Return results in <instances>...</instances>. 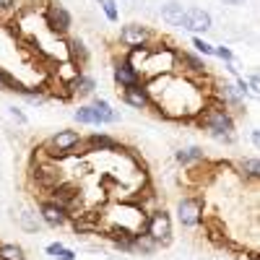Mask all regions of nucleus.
<instances>
[{
	"label": "nucleus",
	"mask_w": 260,
	"mask_h": 260,
	"mask_svg": "<svg viewBox=\"0 0 260 260\" xmlns=\"http://www.w3.org/2000/svg\"><path fill=\"white\" fill-rule=\"evenodd\" d=\"M250 138H252V143H255V146L260 143V133H257V130H252V136H250Z\"/></svg>",
	"instance_id": "32"
},
{
	"label": "nucleus",
	"mask_w": 260,
	"mask_h": 260,
	"mask_svg": "<svg viewBox=\"0 0 260 260\" xmlns=\"http://www.w3.org/2000/svg\"><path fill=\"white\" fill-rule=\"evenodd\" d=\"M224 3H226V6H242L245 0H224Z\"/></svg>",
	"instance_id": "33"
},
{
	"label": "nucleus",
	"mask_w": 260,
	"mask_h": 260,
	"mask_svg": "<svg viewBox=\"0 0 260 260\" xmlns=\"http://www.w3.org/2000/svg\"><path fill=\"white\" fill-rule=\"evenodd\" d=\"M146 234L154 240L156 245H169L172 240V221L167 211H154L146 221Z\"/></svg>",
	"instance_id": "2"
},
{
	"label": "nucleus",
	"mask_w": 260,
	"mask_h": 260,
	"mask_svg": "<svg viewBox=\"0 0 260 260\" xmlns=\"http://www.w3.org/2000/svg\"><path fill=\"white\" fill-rule=\"evenodd\" d=\"M42 221L47 226H62L68 221V211L57 203H52V201H47V203H42Z\"/></svg>",
	"instance_id": "11"
},
{
	"label": "nucleus",
	"mask_w": 260,
	"mask_h": 260,
	"mask_svg": "<svg viewBox=\"0 0 260 260\" xmlns=\"http://www.w3.org/2000/svg\"><path fill=\"white\" fill-rule=\"evenodd\" d=\"M115 81L122 86V89H130V86H141L143 76H141L127 60H122V62L115 65Z\"/></svg>",
	"instance_id": "7"
},
{
	"label": "nucleus",
	"mask_w": 260,
	"mask_h": 260,
	"mask_svg": "<svg viewBox=\"0 0 260 260\" xmlns=\"http://www.w3.org/2000/svg\"><path fill=\"white\" fill-rule=\"evenodd\" d=\"M21 224H24V229H29V232H37V229H39V221L31 219V213H29V211L21 216Z\"/></svg>",
	"instance_id": "29"
},
{
	"label": "nucleus",
	"mask_w": 260,
	"mask_h": 260,
	"mask_svg": "<svg viewBox=\"0 0 260 260\" xmlns=\"http://www.w3.org/2000/svg\"><path fill=\"white\" fill-rule=\"evenodd\" d=\"M122 99L130 107H136V110H146V107L151 104V94H148V89H143V86H130V89H125Z\"/></svg>",
	"instance_id": "12"
},
{
	"label": "nucleus",
	"mask_w": 260,
	"mask_h": 260,
	"mask_svg": "<svg viewBox=\"0 0 260 260\" xmlns=\"http://www.w3.org/2000/svg\"><path fill=\"white\" fill-rule=\"evenodd\" d=\"M68 50H71V60L78 65V68H81V65H86V62H89V52H86V45H83L81 39H71Z\"/></svg>",
	"instance_id": "18"
},
{
	"label": "nucleus",
	"mask_w": 260,
	"mask_h": 260,
	"mask_svg": "<svg viewBox=\"0 0 260 260\" xmlns=\"http://www.w3.org/2000/svg\"><path fill=\"white\" fill-rule=\"evenodd\" d=\"M175 159L180 164H192V161H206V154H203V148L190 146V148H180L177 154H175Z\"/></svg>",
	"instance_id": "15"
},
{
	"label": "nucleus",
	"mask_w": 260,
	"mask_h": 260,
	"mask_svg": "<svg viewBox=\"0 0 260 260\" xmlns=\"http://www.w3.org/2000/svg\"><path fill=\"white\" fill-rule=\"evenodd\" d=\"M34 175H37V185L45 187V190H52V187H57V185L62 182V172H60L57 167H52V164L37 167Z\"/></svg>",
	"instance_id": "10"
},
{
	"label": "nucleus",
	"mask_w": 260,
	"mask_h": 260,
	"mask_svg": "<svg viewBox=\"0 0 260 260\" xmlns=\"http://www.w3.org/2000/svg\"><path fill=\"white\" fill-rule=\"evenodd\" d=\"M86 146H89V151H115L117 141L110 138V136H91L89 141H86Z\"/></svg>",
	"instance_id": "17"
},
{
	"label": "nucleus",
	"mask_w": 260,
	"mask_h": 260,
	"mask_svg": "<svg viewBox=\"0 0 260 260\" xmlns=\"http://www.w3.org/2000/svg\"><path fill=\"white\" fill-rule=\"evenodd\" d=\"M52 203L62 206L65 211H73V206L78 203V190H76L73 185L60 182L57 187H52Z\"/></svg>",
	"instance_id": "9"
},
{
	"label": "nucleus",
	"mask_w": 260,
	"mask_h": 260,
	"mask_svg": "<svg viewBox=\"0 0 260 260\" xmlns=\"http://www.w3.org/2000/svg\"><path fill=\"white\" fill-rule=\"evenodd\" d=\"M146 39H148V29L141 26V24H127L120 31V42H122V45H127V47H133V50L143 47Z\"/></svg>",
	"instance_id": "6"
},
{
	"label": "nucleus",
	"mask_w": 260,
	"mask_h": 260,
	"mask_svg": "<svg viewBox=\"0 0 260 260\" xmlns=\"http://www.w3.org/2000/svg\"><path fill=\"white\" fill-rule=\"evenodd\" d=\"M94 86H96V83H94V78H89V76H81V73H78V76L73 78V91H78V94H91Z\"/></svg>",
	"instance_id": "22"
},
{
	"label": "nucleus",
	"mask_w": 260,
	"mask_h": 260,
	"mask_svg": "<svg viewBox=\"0 0 260 260\" xmlns=\"http://www.w3.org/2000/svg\"><path fill=\"white\" fill-rule=\"evenodd\" d=\"M91 107L96 110V115H99V120H102V122H117V120H120V112H115L112 107L104 102V99H94V104H91Z\"/></svg>",
	"instance_id": "16"
},
{
	"label": "nucleus",
	"mask_w": 260,
	"mask_h": 260,
	"mask_svg": "<svg viewBox=\"0 0 260 260\" xmlns=\"http://www.w3.org/2000/svg\"><path fill=\"white\" fill-rule=\"evenodd\" d=\"M78 143H81V136L76 133V130H60V133L47 143V148H50V154L62 156V154H71Z\"/></svg>",
	"instance_id": "5"
},
{
	"label": "nucleus",
	"mask_w": 260,
	"mask_h": 260,
	"mask_svg": "<svg viewBox=\"0 0 260 260\" xmlns=\"http://www.w3.org/2000/svg\"><path fill=\"white\" fill-rule=\"evenodd\" d=\"M47 255H52L55 260H76V252L68 250L65 245H60V242H52V245L47 247Z\"/></svg>",
	"instance_id": "21"
},
{
	"label": "nucleus",
	"mask_w": 260,
	"mask_h": 260,
	"mask_svg": "<svg viewBox=\"0 0 260 260\" xmlns=\"http://www.w3.org/2000/svg\"><path fill=\"white\" fill-rule=\"evenodd\" d=\"M192 47L198 50V52H203V55H213V45H208V42H203L201 37H195V39H192Z\"/></svg>",
	"instance_id": "28"
},
{
	"label": "nucleus",
	"mask_w": 260,
	"mask_h": 260,
	"mask_svg": "<svg viewBox=\"0 0 260 260\" xmlns=\"http://www.w3.org/2000/svg\"><path fill=\"white\" fill-rule=\"evenodd\" d=\"M213 55H219L224 62H232V60H234V55H232L229 47H213Z\"/></svg>",
	"instance_id": "30"
},
{
	"label": "nucleus",
	"mask_w": 260,
	"mask_h": 260,
	"mask_svg": "<svg viewBox=\"0 0 260 260\" xmlns=\"http://www.w3.org/2000/svg\"><path fill=\"white\" fill-rule=\"evenodd\" d=\"M99 6H102V11H104V16H107V21H115L120 18V13H117V6H115V0H99Z\"/></svg>",
	"instance_id": "26"
},
{
	"label": "nucleus",
	"mask_w": 260,
	"mask_h": 260,
	"mask_svg": "<svg viewBox=\"0 0 260 260\" xmlns=\"http://www.w3.org/2000/svg\"><path fill=\"white\" fill-rule=\"evenodd\" d=\"M219 89H221V96H224L229 104H234V107H242V94L237 91V86L224 83V86H219Z\"/></svg>",
	"instance_id": "23"
},
{
	"label": "nucleus",
	"mask_w": 260,
	"mask_h": 260,
	"mask_svg": "<svg viewBox=\"0 0 260 260\" xmlns=\"http://www.w3.org/2000/svg\"><path fill=\"white\" fill-rule=\"evenodd\" d=\"M11 115H13V117H16L18 122H26V117H24V112H18V110H16V107H11Z\"/></svg>",
	"instance_id": "31"
},
{
	"label": "nucleus",
	"mask_w": 260,
	"mask_h": 260,
	"mask_svg": "<svg viewBox=\"0 0 260 260\" xmlns=\"http://www.w3.org/2000/svg\"><path fill=\"white\" fill-rule=\"evenodd\" d=\"M0 260H24V250L18 245H0Z\"/></svg>",
	"instance_id": "24"
},
{
	"label": "nucleus",
	"mask_w": 260,
	"mask_h": 260,
	"mask_svg": "<svg viewBox=\"0 0 260 260\" xmlns=\"http://www.w3.org/2000/svg\"><path fill=\"white\" fill-rule=\"evenodd\" d=\"M76 120L83 122V125H99L102 122L94 107H78V110H76Z\"/></svg>",
	"instance_id": "20"
},
{
	"label": "nucleus",
	"mask_w": 260,
	"mask_h": 260,
	"mask_svg": "<svg viewBox=\"0 0 260 260\" xmlns=\"http://www.w3.org/2000/svg\"><path fill=\"white\" fill-rule=\"evenodd\" d=\"M175 60L182 65V68H185L187 73L206 76V65H203V60H198L195 55H190V52H175Z\"/></svg>",
	"instance_id": "13"
},
{
	"label": "nucleus",
	"mask_w": 260,
	"mask_h": 260,
	"mask_svg": "<svg viewBox=\"0 0 260 260\" xmlns=\"http://www.w3.org/2000/svg\"><path fill=\"white\" fill-rule=\"evenodd\" d=\"M180 26L187 29V31H192V34L208 31V29H211V16H208V11H203V8H190V11H185Z\"/></svg>",
	"instance_id": "4"
},
{
	"label": "nucleus",
	"mask_w": 260,
	"mask_h": 260,
	"mask_svg": "<svg viewBox=\"0 0 260 260\" xmlns=\"http://www.w3.org/2000/svg\"><path fill=\"white\" fill-rule=\"evenodd\" d=\"M0 83H3V86H8L11 91H21V89H24V86H21V83H18V81H16L11 73H6L3 68H0Z\"/></svg>",
	"instance_id": "27"
},
{
	"label": "nucleus",
	"mask_w": 260,
	"mask_h": 260,
	"mask_svg": "<svg viewBox=\"0 0 260 260\" xmlns=\"http://www.w3.org/2000/svg\"><path fill=\"white\" fill-rule=\"evenodd\" d=\"M182 16H185V8L180 3H167L161 8V21L169 26H180L182 24Z\"/></svg>",
	"instance_id": "14"
},
{
	"label": "nucleus",
	"mask_w": 260,
	"mask_h": 260,
	"mask_svg": "<svg viewBox=\"0 0 260 260\" xmlns=\"http://www.w3.org/2000/svg\"><path fill=\"white\" fill-rule=\"evenodd\" d=\"M201 125L208 130V133L216 138V141H224V143H232L234 136V120L229 117V112L219 104H211V107H203L201 110Z\"/></svg>",
	"instance_id": "1"
},
{
	"label": "nucleus",
	"mask_w": 260,
	"mask_h": 260,
	"mask_svg": "<svg viewBox=\"0 0 260 260\" xmlns=\"http://www.w3.org/2000/svg\"><path fill=\"white\" fill-rule=\"evenodd\" d=\"M156 247H159V245L151 240L148 234H136V237H133V250H141L143 255H151Z\"/></svg>",
	"instance_id": "19"
},
{
	"label": "nucleus",
	"mask_w": 260,
	"mask_h": 260,
	"mask_svg": "<svg viewBox=\"0 0 260 260\" xmlns=\"http://www.w3.org/2000/svg\"><path fill=\"white\" fill-rule=\"evenodd\" d=\"M47 26L52 31H57V34H65L71 29V13L62 6H50L47 8Z\"/></svg>",
	"instance_id": "8"
},
{
	"label": "nucleus",
	"mask_w": 260,
	"mask_h": 260,
	"mask_svg": "<svg viewBox=\"0 0 260 260\" xmlns=\"http://www.w3.org/2000/svg\"><path fill=\"white\" fill-rule=\"evenodd\" d=\"M177 219L182 226L195 229L203 221V201L201 198H182L177 203Z\"/></svg>",
	"instance_id": "3"
},
{
	"label": "nucleus",
	"mask_w": 260,
	"mask_h": 260,
	"mask_svg": "<svg viewBox=\"0 0 260 260\" xmlns=\"http://www.w3.org/2000/svg\"><path fill=\"white\" fill-rule=\"evenodd\" d=\"M242 175L250 177V180H257V177H260V161H257L255 156L242 161Z\"/></svg>",
	"instance_id": "25"
}]
</instances>
